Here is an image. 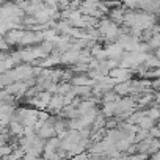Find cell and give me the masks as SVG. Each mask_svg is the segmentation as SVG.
Returning <instances> with one entry per match:
<instances>
[]
</instances>
